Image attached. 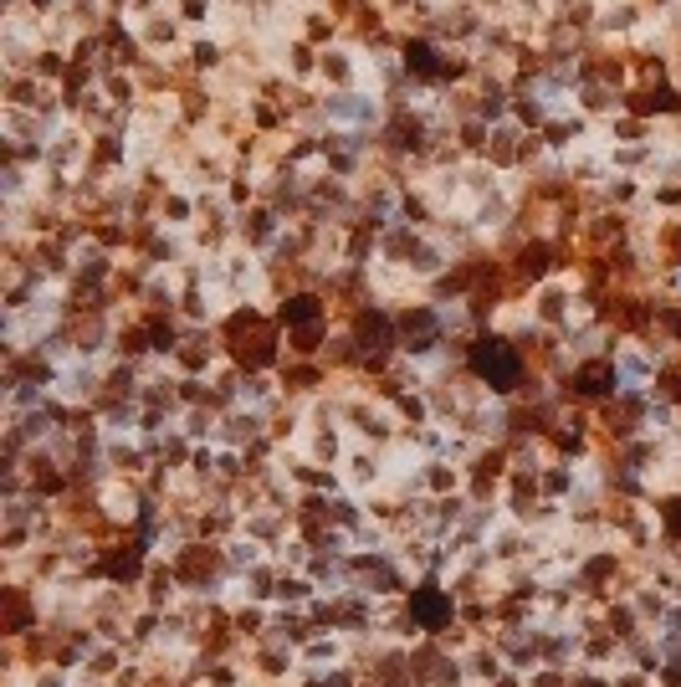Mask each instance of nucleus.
<instances>
[{
    "instance_id": "obj_1",
    "label": "nucleus",
    "mask_w": 681,
    "mask_h": 687,
    "mask_svg": "<svg viewBox=\"0 0 681 687\" xmlns=\"http://www.w3.org/2000/svg\"><path fill=\"white\" fill-rule=\"evenodd\" d=\"M472 359H477V369H482V375H492L497 385H512V380H518V359H512L502 344H477V354H472Z\"/></svg>"
},
{
    "instance_id": "obj_2",
    "label": "nucleus",
    "mask_w": 681,
    "mask_h": 687,
    "mask_svg": "<svg viewBox=\"0 0 681 687\" xmlns=\"http://www.w3.org/2000/svg\"><path fill=\"white\" fill-rule=\"evenodd\" d=\"M415 611H421L425 621H446L451 605H446V600H435V595H421V605H415Z\"/></svg>"
}]
</instances>
